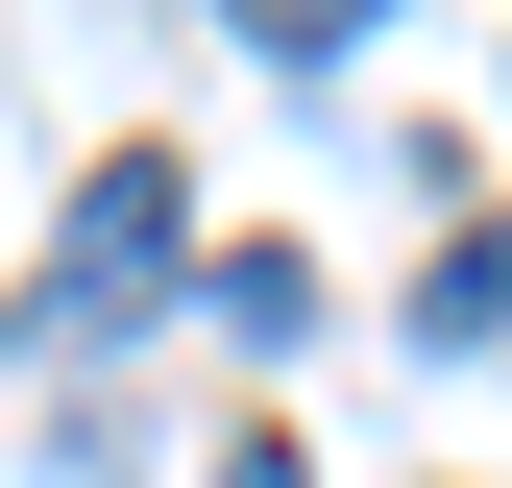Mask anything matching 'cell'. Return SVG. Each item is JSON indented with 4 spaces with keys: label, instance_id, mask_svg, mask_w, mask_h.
I'll use <instances>...</instances> for the list:
<instances>
[{
    "label": "cell",
    "instance_id": "cell-1",
    "mask_svg": "<svg viewBox=\"0 0 512 488\" xmlns=\"http://www.w3.org/2000/svg\"><path fill=\"white\" fill-rule=\"evenodd\" d=\"M171 269H196V171H171V147H122L98 196H74V244H49V342H98V318H147Z\"/></svg>",
    "mask_w": 512,
    "mask_h": 488
},
{
    "label": "cell",
    "instance_id": "cell-2",
    "mask_svg": "<svg viewBox=\"0 0 512 488\" xmlns=\"http://www.w3.org/2000/svg\"><path fill=\"white\" fill-rule=\"evenodd\" d=\"M220 488H317V464H293V440H220Z\"/></svg>",
    "mask_w": 512,
    "mask_h": 488
}]
</instances>
